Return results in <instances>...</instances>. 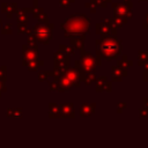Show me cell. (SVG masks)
Wrapping results in <instances>:
<instances>
[{
  "label": "cell",
  "mask_w": 148,
  "mask_h": 148,
  "mask_svg": "<svg viewBox=\"0 0 148 148\" xmlns=\"http://www.w3.org/2000/svg\"><path fill=\"white\" fill-rule=\"evenodd\" d=\"M96 49V58L102 60L105 59L108 61L117 59L123 50V42L117 38V36L102 37L96 39L95 42Z\"/></svg>",
  "instance_id": "6da1fadb"
},
{
  "label": "cell",
  "mask_w": 148,
  "mask_h": 148,
  "mask_svg": "<svg viewBox=\"0 0 148 148\" xmlns=\"http://www.w3.org/2000/svg\"><path fill=\"white\" fill-rule=\"evenodd\" d=\"M61 29L65 31L66 38H75L90 32V21L84 14L75 13L61 24Z\"/></svg>",
  "instance_id": "7a4b0ae2"
},
{
  "label": "cell",
  "mask_w": 148,
  "mask_h": 148,
  "mask_svg": "<svg viewBox=\"0 0 148 148\" xmlns=\"http://www.w3.org/2000/svg\"><path fill=\"white\" fill-rule=\"evenodd\" d=\"M80 64L84 73H90V72H95V68L101 65V60L97 59L96 57H92L91 53L82 49L80 50Z\"/></svg>",
  "instance_id": "3957f363"
},
{
  "label": "cell",
  "mask_w": 148,
  "mask_h": 148,
  "mask_svg": "<svg viewBox=\"0 0 148 148\" xmlns=\"http://www.w3.org/2000/svg\"><path fill=\"white\" fill-rule=\"evenodd\" d=\"M34 34H35L36 39H38L40 43L49 44L50 40L52 39V35H53V24L38 23L34 28Z\"/></svg>",
  "instance_id": "277c9868"
},
{
  "label": "cell",
  "mask_w": 148,
  "mask_h": 148,
  "mask_svg": "<svg viewBox=\"0 0 148 148\" xmlns=\"http://www.w3.org/2000/svg\"><path fill=\"white\" fill-rule=\"evenodd\" d=\"M96 34L102 37H110V36H117V28L113 25L112 20H103L102 22L97 23L95 25Z\"/></svg>",
  "instance_id": "5b68a950"
},
{
  "label": "cell",
  "mask_w": 148,
  "mask_h": 148,
  "mask_svg": "<svg viewBox=\"0 0 148 148\" xmlns=\"http://www.w3.org/2000/svg\"><path fill=\"white\" fill-rule=\"evenodd\" d=\"M112 8H113V13L116 16L123 18L126 23L128 22V20L132 17V8L125 6L124 3H117V2H112Z\"/></svg>",
  "instance_id": "8992f818"
},
{
  "label": "cell",
  "mask_w": 148,
  "mask_h": 148,
  "mask_svg": "<svg viewBox=\"0 0 148 148\" xmlns=\"http://www.w3.org/2000/svg\"><path fill=\"white\" fill-rule=\"evenodd\" d=\"M64 75H65V76L67 77V80L71 82L72 87L79 88V87L81 86V83H82L84 73L77 71L76 68H72V69H67V71L64 73Z\"/></svg>",
  "instance_id": "52a82bcc"
},
{
  "label": "cell",
  "mask_w": 148,
  "mask_h": 148,
  "mask_svg": "<svg viewBox=\"0 0 148 148\" xmlns=\"http://www.w3.org/2000/svg\"><path fill=\"white\" fill-rule=\"evenodd\" d=\"M59 108H60L61 118H74L75 117V108L73 103H61Z\"/></svg>",
  "instance_id": "ba28073f"
},
{
  "label": "cell",
  "mask_w": 148,
  "mask_h": 148,
  "mask_svg": "<svg viewBox=\"0 0 148 148\" xmlns=\"http://www.w3.org/2000/svg\"><path fill=\"white\" fill-rule=\"evenodd\" d=\"M111 71H112V77H111V81L112 82H120L123 80V77H126L127 76V69H123L120 67H118L117 65L112 66L111 67Z\"/></svg>",
  "instance_id": "9c48e42d"
},
{
  "label": "cell",
  "mask_w": 148,
  "mask_h": 148,
  "mask_svg": "<svg viewBox=\"0 0 148 148\" xmlns=\"http://www.w3.org/2000/svg\"><path fill=\"white\" fill-rule=\"evenodd\" d=\"M96 109V103H83L80 108V116L81 117H90Z\"/></svg>",
  "instance_id": "30bf717a"
},
{
  "label": "cell",
  "mask_w": 148,
  "mask_h": 148,
  "mask_svg": "<svg viewBox=\"0 0 148 148\" xmlns=\"http://www.w3.org/2000/svg\"><path fill=\"white\" fill-rule=\"evenodd\" d=\"M84 39H86V35H81L79 37L71 38V46L74 50H82L84 46Z\"/></svg>",
  "instance_id": "8fae6325"
},
{
  "label": "cell",
  "mask_w": 148,
  "mask_h": 148,
  "mask_svg": "<svg viewBox=\"0 0 148 148\" xmlns=\"http://www.w3.org/2000/svg\"><path fill=\"white\" fill-rule=\"evenodd\" d=\"M71 88H72L71 82H69V81L67 80V77L62 74L61 77L59 79V89H58V91H68Z\"/></svg>",
  "instance_id": "7c38bea8"
},
{
  "label": "cell",
  "mask_w": 148,
  "mask_h": 148,
  "mask_svg": "<svg viewBox=\"0 0 148 148\" xmlns=\"http://www.w3.org/2000/svg\"><path fill=\"white\" fill-rule=\"evenodd\" d=\"M49 108H50V112H49L50 118H61L60 117V108H59L58 104L50 103L49 104Z\"/></svg>",
  "instance_id": "4fadbf2b"
},
{
  "label": "cell",
  "mask_w": 148,
  "mask_h": 148,
  "mask_svg": "<svg viewBox=\"0 0 148 148\" xmlns=\"http://www.w3.org/2000/svg\"><path fill=\"white\" fill-rule=\"evenodd\" d=\"M23 58H24V64H28V62L37 59V53L30 49L24 47V57Z\"/></svg>",
  "instance_id": "5bb4252c"
},
{
  "label": "cell",
  "mask_w": 148,
  "mask_h": 148,
  "mask_svg": "<svg viewBox=\"0 0 148 148\" xmlns=\"http://www.w3.org/2000/svg\"><path fill=\"white\" fill-rule=\"evenodd\" d=\"M132 65H133V61L130 60L127 58V56H123V58L120 60H118V64H117V66L120 67V68H123V69H127Z\"/></svg>",
  "instance_id": "9a60e30c"
},
{
  "label": "cell",
  "mask_w": 148,
  "mask_h": 148,
  "mask_svg": "<svg viewBox=\"0 0 148 148\" xmlns=\"http://www.w3.org/2000/svg\"><path fill=\"white\" fill-rule=\"evenodd\" d=\"M96 79H97V76H96L95 72H90V73H84L82 82H84V83H86L87 86H90L91 83H94V82L96 81Z\"/></svg>",
  "instance_id": "2e32d148"
},
{
  "label": "cell",
  "mask_w": 148,
  "mask_h": 148,
  "mask_svg": "<svg viewBox=\"0 0 148 148\" xmlns=\"http://www.w3.org/2000/svg\"><path fill=\"white\" fill-rule=\"evenodd\" d=\"M148 61V51L145 50H139L138 52V64L139 66H143L145 62Z\"/></svg>",
  "instance_id": "e0dca14e"
},
{
  "label": "cell",
  "mask_w": 148,
  "mask_h": 148,
  "mask_svg": "<svg viewBox=\"0 0 148 148\" xmlns=\"http://www.w3.org/2000/svg\"><path fill=\"white\" fill-rule=\"evenodd\" d=\"M34 16H35L36 18H38L39 21L44 22V23H47V22H49V20H47V15L44 13V10H43L42 8L35 9V10H34Z\"/></svg>",
  "instance_id": "ac0fdd59"
},
{
  "label": "cell",
  "mask_w": 148,
  "mask_h": 148,
  "mask_svg": "<svg viewBox=\"0 0 148 148\" xmlns=\"http://www.w3.org/2000/svg\"><path fill=\"white\" fill-rule=\"evenodd\" d=\"M108 81V77L106 76H99L96 79V86H95V90L97 92H102L103 91V84Z\"/></svg>",
  "instance_id": "d6986e66"
},
{
  "label": "cell",
  "mask_w": 148,
  "mask_h": 148,
  "mask_svg": "<svg viewBox=\"0 0 148 148\" xmlns=\"http://www.w3.org/2000/svg\"><path fill=\"white\" fill-rule=\"evenodd\" d=\"M59 51H61L62 53H65V54H67V56H72V54H74V52H75V50L69 45H59Z\"/></svg>",
  "instance_id": "ffe728a7"
},
{
  "label": "cell",
  "mask_w": 148,
  "mask_h": 148,
  "mask_svg": "<svg viewBox=\"0 0 148 148\" xmlns=\"http://www.w3.org/2000/svg\"><path fill=\"white\" fill-rule=\"evenodd\" d=\"M90 2H92V3H94V5H96V6H99V7L106 8L108 3L112 2V0H90Z\"/></svg>",
  "instance_id": "44dd1931"
},
{
  "label": "cell",
  "mask_w": 148,
  "mask_h": 148,
  "mask_svg": "<svg viewBox=\"0 0 148 148\" xmlns=\"http://www.w3.org/2000/svg\"><path fill=\"white\" fill-rule=\"evenodd\" d=\"M112 23H113V25L116 27V28H120L121 25H124V24H126V22L123 20V18H120V17H118V16H113V18H112Z\"/></svg>",
  "instance_id": "7402d4cb"
},
{
  "label": "cell",
  "mask_w": 148,
  "mask_h": 148,
  "mask_svg": "<svg viewBox=\"0 0 148 148\" xmlns=\"http://www.w3.org/2000/svg\"><path fill=\"white\" fill-rule=\"evenodd\" d=\"M138 114H139L140 118H148V110H147L145 106L139 108V110H138Z\"/></svg>",
  "instance_id": "603a6c76"
},
{
  "label": "cell",
  "mask_w": 148,
  "mask_h": 148,
  "mask_svg": "<svg viewBox=\"0 0 148 148\" xmlns=\"http://www.w3.org/2000/svg\"><path fill=\"white\" fill-rule=\"evenodd\" d=\"M58 89H59V80H57V79H54L51 83H50V90L51 91H58Z\"/></svg>",
  "instance_id": "cb8c5ba5"
},
{
  "label": "cell",
  "mask_w": 148,
  "mask_h": 148,
  "mask_svg": "<svg viewBox=\"0 0 148 148\" xmlns=\"http://www.w3.org/2000/svg\"><path fill=\"white\" fill-rule=\"evenodd\" d=\"M74 2H75V0H59V5L61 7H69Z\"/></svg>",
  "instance_id": "d4e9b609"
},
{
  "label": "cell",
  "mask_w": 148,
  "mask_h": 148,
  "mask_svg": "<svg viewBox=\"0 0 148 148\" xmlns=\"http://www.w3.org/2000/svg\"><path fill=\"white\" fill-rule=\"evenodd\" d=\"M103 91H108V92H111L112 91V83L106 81L104 84H103Z\"/></svg>",
  "instance_id": "484cf974"
},
{
  "label": "cell",
  "mask_w": 148,
  "mask_h": 148,
  "mask_svg": "<svg viewBox=\"0 0 148 148\" xmlns=\"http://www.w3.org/2000/svg\"><path fill=\"white\" fill-rule=\"evenodd\" d=\"M126 106H127V104H126L125 102H120V103H118V104H117V112H118V113H121Z\"/></svg>",
  "instance_id": "4316f807"
},
{
  "label": "cell",
  "mask_w": 148,
  "mask_h": 148,
  "mask_svg": "<svg viewBox=\"0 0 148 148\" xmlns=\"http://www.w3.org/2000/svg\"><path fill=\"white\" fill-rule=\"evenodd\" d=\"M86 7H87V8H89L91 13H96V7H97V6H96V5H94L92 2H90V1H89V2H87V3H86Z\"/></svg>",
  "instance_id": "83f0119b"
},
{
  "label": "cell",
  "mask_w": 148,
  "mask_h": 148,
  "mask_svg": "<svg viewBox=\"0 0 148 148\" xmlns=\"http://www.w3.org/2000/svg\"><path fill=\"white\" fill-rule=\"evenodd\" d=\"M28 44H29L31 47H34L35 50H37V46H36V42H35V37H34V36H30V37H29Z\"/></svg>",
  "instance_id": "f1b7e54d"
},
{
  "label": "cell",
  "mask_w": 148,
  "mask_h": 148,
  "mask_svg": "<svg viewBox=\"0 0 148 148\" xmlns=\"http://www.w3.org/2000/svg\"><path fill=\"white\" fill-rule=\"evenodd\" d=\"M47 76H49V72H40L38 75V79H39V81H45L47 79Z\"/></svg>",
  "instance_id": "f546056e"
},
{
  "label": "cell",
  "mask_w": 148,
  "mask_h": 148,
  "mask_svg": "<svg viewBox=\"0 0 148 148\" xmlns=\"http://www.w3.org/2000/svg\"><path fill=\"white\" fill-rule=\"evenodd\" d=\"M143 28L145 29H148V13H146L145 18H143Z\"/></svg>",
  "instance_id": "4dcf8cb0"
},
{
  "label": "cell",
  "mask_w": 148,
  "mask_h": 148,
  "mask_svg": "<svg viewBox=\"0 0 148 148\" xmlns=\"http://www.w3.org/2000/svg\"><path fill=\"white\" fill-rule=\"evenodd\" d=\"M123 3H124L125 6H127V7H130V8L133 7V2H132V0H123Z\"/></svg>",
  "instance_id": "1f68e13d"
},
{
  "label": "cell",
  "mask_w": 148,
  "mask_h": 148,
  "mask_svg": "<svg viewBox=\"0 0 148 148\" xmlns=\"http://www.w3.org/2000/svg\"><path fill=\"white\" fill-rule=\"evenodd\" d=\"M142 80H143L145 82H147V83H148V69H145L143 75H142Z\"/></svg>",
  "instance_id": "d6a6232c"
},
{
  "label": "cell",
  "mask_w": 148,
  "mask_h": 148,
  "mask_svg": "<svg viewBox=\"0 0 148 148\" xmlns=\"http://www.w3.org/2000/svg\"><path fill=\"white\" fill-rule=\"evenodd\" d=\"M142 102H143V106L148 110V97H143L142 98Z\"/></svg>",
  "instance_id": "836d02e7"
},
{
  "label": "cell",
  "mask_w": 148,
  "mask_h": 148,
  "mask_svg": "<svg viewBox=\"0 0 148 148\" xmlns=\"http://www.w3.org/2000/svg\"><path fill=\"white\" fill-rule=\"evenodd\" d=\"M143 66H145V69H148V61H147V62H145V65H143Z\"/></svg>",
  "instance_id": "e575fe53"
},
{
  "label": "cell",
  "mask_w": 148,
  "mask_h": 148,
  "mask_svg": "<svg viewBox=\"0 0 148 148\" xmlns=\"http://www.w3.org/2000/svg\"><path fill=\"white\" fill-rule=\"evenodd\" d=\"M139 1H142V2H146V1H148V0H139Z\"/></svg>",
  "instance_id": "d590c367"
}]
</instances>
